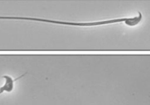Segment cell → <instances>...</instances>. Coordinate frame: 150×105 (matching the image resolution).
I'll list each match as a JSON object with an SVG mask.
<instances>
[{
	"instance_id": "1",
	"label": "cell",
	"mask_w": 150,
	"mask_h": 105,
	"mask_svg": "<svg viewBox=\"0 0 150 105\" xmlns=\"http://www.w3.org/2000/svg\"><path fill=\"white\" fill-rule=\"evenodd\" d=\"M26 74V73L23 74H22L21 76L19 77L14 79V80L11 77L8 76V75H4V76H2V77L5 80V84H4L2 87H0V95H1L2 92H12V90L14 89V82L18 80L19 79L22 78L23 77H24Z\"/></svg>"
}]
</instances>
